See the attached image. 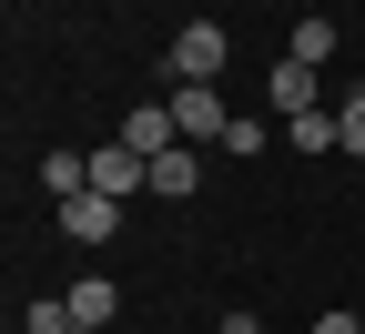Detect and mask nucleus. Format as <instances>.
I'll return each mask as SVG.
<instances>
[{"label": "nucleus", "mask_w": 365, "mask_h": 334, "mask_svg": "<svg viewBox=\"0 0 365 334\" xmlns=\"http://www.w3.org/2000/svg\"><path fill=\"white\" fill-rule=\"evenodd\" d=\"M223 61H234V31L223 21H182L173 31V81H223Z\"/></svg>", "instance_id": "f257e3e1"}, {"label": "nucleus", "mask_w": 365, "mask_h": 334, "mask_svg": "<svg viewBox=\"0 0 365 334\" xmlns=\"http://www.w3.org/2000/svg\"><path fill=\"white\" fill-rule=\"evenodd\" d=\"M264 102L284 112V122H304V112H325V81H314V61H294V51H284V61L264 71Z\"/></svg>", "instance_id": "f03ea898"}, {"label": "nucleus", "mask_w": 365, "mask_h": 334, "mask_svg": "<svg viewBox=\"0 0 365 334\" xmlns=\"http://www.w3.org/2000/svg\"><path fill=\"white\" fill-rule=\"evenodd\" d=\"M173 122H182V142H213V152H223V132H234V112H223L213 81H182L173 91Z\"/></svg>", "instance_id": "7ed1b4c3"}, {"label": "nucleus", "mask_w": 365, "mask_h": 334, "mask_svg": "<svg viewBox=\"0 0 365 334\" xmlns=\"http://www.w3.org/2000/svg\"><path fill=\"white\" fill-rule=\"evenodd\" d=\"M91 193H112V203H132V193H153V162L132 152V142H102V152H91Z\"/></svg>", "instance_id": "20e7f679"}, {"label": "nucleus", "mask_w": 365, "mask_h": 334, "mask_svg": "<svg viewBox=\"0 0 365 334\" xmlns=\"http://www.w3.org/2000/svg\"><path fill=\"white\" fill-rule=\"evenodd\" d=\"M112 233H122V203L112 193H71L61 203V244H112Z\"/></svg>", "instance_id": "39448f33"}, {"label": "nucleus", "mask_w": 365, "mask_h": 334, "mask_svg": "<svg viewBox=\"0 0 365 334\" xmlns=\"http://www.w3.org/2000/svg\"><path fill=\"white\" fill-rule=\"evenodd\" d=\"M153 193H163V203H193V193H203V142H173V152H153Z\"/></svg>", "instance_id": "423d86ee"}, {"label": "nucleus", "mask_w": 365, "mask_h": 334, "mask_svg": "<svg viewBox=\"0 0 365 334\" xmlns=\"http://www.w3.org/2000/svg\"><path fill=\"white\" fill-rule=\"evenodd\" d=\"M61 304H71V324H81V334H112V314H122V283H112V273H81Z\"/></svg>", "instance_id": "0eeeda50"}, {"label": "nucleus", "mask_w": 365, "mask_h": 334, "mask_svg": "<svg viewBox=\"0 0 365 334\" xmlns=\"http://www.w3.org/2000/svg\"><path fill=\"white\" fill-rule=\"evenodd\" d=\"M122 142H132V152H173V142H182V122H173V91H163V102H143V112H122Z\"/></svg>", "instance_id": "6e6552de"}, {"label": "nucleus", "mask_w": 365, "mask_h": 334, "mask_svg": "<svg viewBox=\"0 0 365 334\" xmlns=\"http://www.w3.org/2000/svg\"><path fill=\"white\" fill-rule=\"evenodd\" d=\"M41 193H51V203L91 193V152H41Z\"/></svg>", "instance_id": "1a4fd4ad"}, {"label": "nucleus", "mask_w": 365, "mask_h": 334, "mask_svg": "<svg viewBox=\"0 0 365 334\" xmlns=\"http://www.w3.org/2000/svg\"><path fill=\"white\" fill-rule=\"evenodd\" d=\"M284 142L294 152H345V122L335 112H304V122H284Z\"/></svg>", "instance_id": "9d476101"}, {"label": "nucleus", "mask_w": 365, "mask_h": 334, "mask_svg": "<svg viewBox=\"0 0 365 334\" xmlns=\"http://www.w3.org/2000/svg\"><path fill=\"white\" fill-rule=\"evenodd\" d=\"M284 51L325 71V61H335V21H325V11H314V21H294V41H284Z\"/></svg>", "instance_id": "9b49d317"}, {"label": "nucleus", "mask_w": 365, "mask_h": 334, "mask_svg": "<svg viewBox=\"0 0 365 334\" xmlns=\"http://www.w3.org/2000/svg\"><path fill=\"white\" fill-rule=\"evenodd\" d=\"M21 334H81V324H71V304H61V294H41V304L21 314Z\"/></svg>", "instance_id": "f8f14e48"}, {"label": "nucleus", "mask_w": 365, "mask_h": 334, "mask_svg": "<svg viewBox=\"0 0 365 334\" xmlns=\"http://www.w3.org/2000/svg\"><path fill=\"white\" fill-rule=\"evenodd\" d=\"M335 122H345V152L365 162V91H345V102H335Z\"/></svg>", "instance_id": "ddd939ff"}, {"label": "nucleus", "mask_w": 365, "mask_h": 334, "mask_svg": "<svg viewBox=\"0 0 365 334\" xmlns=\"http://www.w3.org/2000/svg\"><path fill=\"white\" fill-rule=\"evenodd\" d=\"M213 334H264V324H254V314H244V304H234V314H223V324H213Z\"/></svg>", "instance_id": "4468645a"}, {"label": "nucleus", "mask_w": 365, "mask_h": 334, "mask_svg": "<svg viewBox=\"0 0 365 334\" xmlns=\"http://www.w3.org/2000/svg\"><path fill=\"white\" fill-rule=\"evenodd\" d=\"M314 334H365V324H355V314H325V324H314Z\"/></svg>", "instance_id": "2eb2a0df"}]
</instances>
